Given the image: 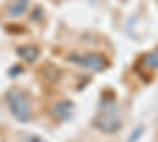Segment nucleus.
Here are the masks:
<instances>
[{
    "instance_id": "f257e3e1",
    "label": "nucleus",
    "mask_w": 158,
    "mask_h": 142,
    "mask_svg": "<svg viewBox=\"0 0 158 142\" xmlns=\"http://www.w3.org/2000/svg\"><path fill=\"white\" fill-rule=\"evenodd\" d=\"M5 101L8 104L10 112L13 114V117L16 120L25 123L29 122L32 117V104L30 99L27 98V95L22 93L18 88H10L6 95H5Z\"/></svg>"
},
{
    "instance_id": "f03ea898",
    "label": "nucleus",
    "mask_w": 158,
    "mask_h": 142,
    "mask_svg": "<svg viewBox=\"0 0 158 142\" xmlns=\"http://www.w3.org/2000/svg\"><path fill=\"white\" fill-rule=\"evenodd\" d=\"M94 125L103 133H115L118 128L122 126V120L117 114V106L115 103L106 106H100V114L95 117Z\"/></svg>"
},
{
    "instance_id": "7ed1b4c3",
    "label": "nucleus",
    "mask_w": 158,
    "mask_h": 142,
    "mask_svg": "<svg viewBox=\"0 0 158 142\" xmlns=\"http://www.w3.org/2000/svg\"><path fill=\"white\" fill-rule=\"evenodd\" d=\"M68 60L71 63H76V65L92 71H103L109 65L106 57H103L101 54H71Z\"/></svg>"
},
{
    "instance_id": "20e7f679",
    "label": "nucleus",
    "mask_w": 158,
    "mask_h": 142,
    "mask_svg": "<svg viewBox=\"0 0 158 142\" xmlns=\"http://www.w3.org/2000/svg\"><path fill=\"white\" fill-rule=\"evenodd\" d=\"M52 115L59 120H68L73 115V103L68 99L59 101L52 106Z\"/></svg>"
},
{
    "instance_id": "39448f33",
    "label": "nucleus",
    "mask_w": 158,
    "mask_h": 142,
    "mask_svg": "<svg viewBox=\"0 0 158 142\" xmlns=\"http://www.w3.org/2000/svg\"><path fill=\"white\" fill-rule=\"evenodd\" d=\"M29 5H30L29 0H11L6 6V16L19 18L29 10Z\"/></svg>"
},
{
    "instance_id": "423d86ee",
    "label": "nucleus",
    "mask_w": 158,
    "mask_h": 142,
    "mask_svg": "<svg viewBox=\"0 0 158 142\" xmlns=\"http://www.w3.org/2000/svg\"><path fill=\"white\" fill-rule=\"evenodd\" d=\"M18 54L21 55V59H22V60L32 63V62H35V60L38 59L40 51H38V47H36V46L29 44V46H21V47H18Z\"/></svg>"
},
{
    "instance_id": "0eeeda50",
    "label": "nucleus",
    "mask_w": 158,
    "mask_h": 142,
    "mask_svg": "<svg viewBox=\"0 0 158 142\" xmlns=\"http://www.w3.org/2000/svg\"><path fill=\"white\" fill-rule=\"evenodd\" d=\"M142 65L150 71L158 70V47H155L153 51H150L149 54L142 57Z\"/></svg>"
},
{
    "instance_id": "6e6552de",
    "label": "nucleus",
    "mask_w": 158,
    "mask_h": 142,
    "mask_svg": "<svg viewBox=\"0 0 158 142\" xmlns=\"http://www.w3.org/2000/svg\"><path fill=\"white\" fill-rule=\"evenodd\" d=\"M22 142H46V140L40 136H35V134H25L22 137Z\"/></svg>"
},
{
    "instance_id": "1a4fd4ad",
    "label": "nucleus",
    "mask_w": 158,
    "mask_h": 142,
    "mask_svg": "<svg viewBox=\"0 0 158 142\" xmlns=\"http://www.w3.org/2000/svg\"><path fill=\"white\" fill-rule=\"evenodd\" d=\"M141 133H142V128H138V130H136V133H135V136H131L128 142H135V140H136V139L141 136Z\"/></svg>"
}]
</instances>
